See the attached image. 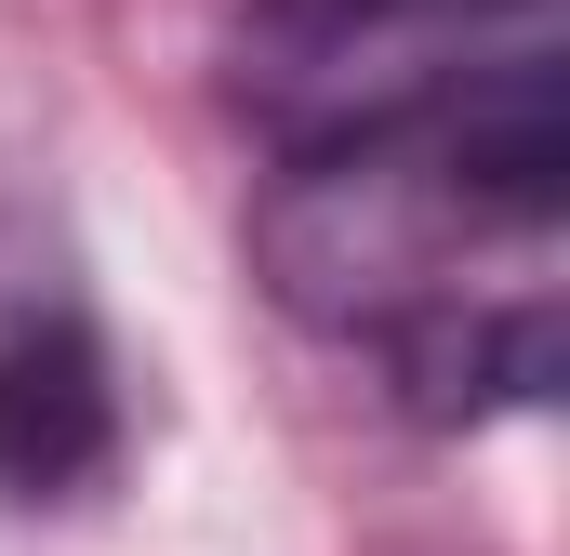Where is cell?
I'll return each mask as SVG.
<instances>
[{
    "instance_id": "cell-1",
    "label": "cell",
    "mask_w": 570,
    "mask_h": 556,
    "mask_svg": "<svg viewBox=\"0 0 570 556\" xmlns=\"http://www.w3.org/2000/svg\"><path fill=\"white\" fill-rule=\"evenodd\" d=\"M120 464V385H107V345L67 318V305H27L0 318V490L27 504H67Z\"/></svg>"
}]
</instances>
